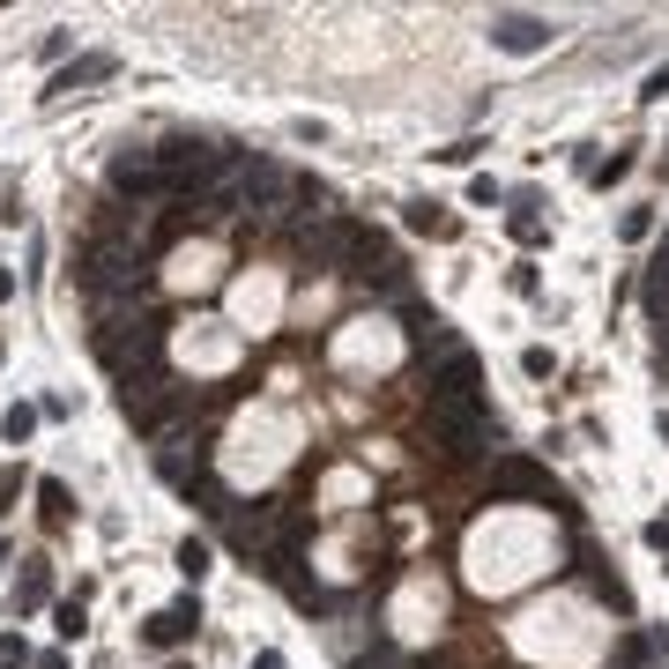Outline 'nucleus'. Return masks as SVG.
<instances>
[{"label": "nucleus", "mask_w": 669, "mask_h": 669, "mask_svg": "<svg viewBox=\"0 0 669 669\" xmlns=\"http://www.w3.org/2000/svg\"><path fill=\"white\" fill-rule=\"evenodd\" d=\"M45 602H52V566L45 558H30L23 580H16V610H45Z\"/></svg>", "instance_id": "11"}, {"label": "nucleus", "mask_w": 669, "mask_h": 669, "mask_svg": "<svg viewBox=\"0 0 669 669\" xmlns=\"http://www.w3.org/2000/svg\"><path fill=\"white\" fill-rule=\"evenodd\" d=\"M514 239H520V246H536V239H544V216H536V201H520V209H514Z\"/></svg>", "instance_id": "17"}, {"label": "nucleus", "mask_w": 669, "mask_h": 669, "mask_svg": "<svg viewBox=\"0 0 669 669\" xmlns=\"http://www.w3.org/2000/svg\"><path fill=\"white\" fill-rule=\"evenodd\" d=\"M283 186H291V179L275 172L268 156H253V164H239V194H246L253 209H275V201H283Z\"/></svg>", "instance_id": "9"}, {"label": "nucleus", "mask_w": 669, "mask_h": 669, "mask_svg": "<svg viewBox=\"0 0 669 669\" xmlns=\"http://www.w3.org/2000/svg\"><path fill=\"white\" fill-rule=\"evenodd\" d=\"M520 372H528V379H550V372H558V357H550L544 343H528V349H520Z\"/></svg>", "instance_id": "18"}, {"label": "nucleus", "mask_w": 669, "mask_h": 669, "mask_svg": "<svg viewBox=\"0 0 669 669\" xmlns=\"http://www.w3.org/2000/svg\"><path fill=\"white\" fill-rule=\"evenodd\" d=\"M491 491H514V498H536V506H558V484H550L528 454H506L498 462V476H491Z\"/></svg>", "instance_id": "6"}, {"label": "nucleus", "mask_w": 669, "mask_h": 669, "mask_svg": "<svg viewBox=\"0 0 669 669\" xmlns=\"http://www.w3.org/2000/svg\"><path fill=\"white\" fill-rule=\"evenodd\" d=\"M424 402L432 409H484V365H476L469 349H446V365L432 372Z\"/></svg>", "instance_id": "4"}, {"label": "nucleus", "mask_w": 669, "mask_h": 669, "mask_svg": "<svg viewBox=\"0 0 669 669\" xmlns=\"http://www.w3.org/2000/svg\"><path fill=\"white\" fill-rule=\"evenodd\" d=\"M640 98H647V104H662V98H669V68H655V74H647V90H640Z\"/></svg>", "instance_id": "26"}, {"label": "nucleus", "mask_w": 669, "mask_h": 669, "mask_svg": "<svg viewBox=\"0 0 669 669\" xmlns=\"http://www.w3.org/2000/svg\"><path fill=\"white\" fill-rule=\"evenodd\" d=\"M112 68H120L112 52H90V60H74V68H60V74H52V90H45V98H74V90H90V82H104Z\"/></svg>", "instance_id": "10"}, {"label": "nucleus", "mask_w": 669, "mask_h": 669, "mask_svg": "<svg viewBox=\"0 0 669 669\" xmlns=\"http://www.w3.org/2000/svg\"><path fill=\"white\" fill-rule=\"evenodd\" d=\"M38 514H45V528H60V520L74 514V491L60 484V476H45V484H38Z\"/></svg>", "instance_id": "13"}, {"label": "nucleus", "mask_w": 669, "mask_h": 669, "mask_svg": "<svg viewBox=\"0 0 669 669\" xmlns=\"http://www.w3.org/2000/svg\"><path fill=\"white\" fill-rule=\"evenodd\" d=\"M60 640H82V602H60Z\"/></svg>", "instance_id": "25"}, {"label": "nucleus", "mask_w": 669, "mask_h": 669, "mask_svg": "<svg viewBox=\"0 0 669 669\" xmlns=\"http://www.w3.org/2000/svg\"><path fill=\"white\" fill-rule=\"evenodd\" d=\"M409 231H432V239H454V216H439L432 201H409Z\"/></svg>", "instance_id": "16"}, {"label": "nucleus", "mask_w": 669, "mask_h": 669, "mask_svg": "<svg viewBox=\"0 0 669 669\" xmlns=\"http://www.w3.org/2000/svg\"><path fill=\"white\" fill-rule=\"evenodd\" d=\"M491 439H498L491 409H432V446H439L446 462H476Z\"/></svg>", "instance_id": "3"}, {"label": "nucleus", "mask_w": 669, "mask_h": 669, "mask_svg": "<svg viewBox=\"0 0 669 669\" xmlns=\"http://www.w3.org/2000/svg\"><path fill=\"white\" fill-rule=\"evenodd\" d=\"M74 283H82L90 297H112V291H142V283H149V268L134 261V246H112V239H98V246L82 253Z\"/></svg>", "instance_id": "2"}, {"label": "nucleus", "mask_w": 669, "mask_h": 669, "mask_svg": "<svg viewBox=\"0 0 669 669\" xmlns=\"http://www.w3.org/2000/svg\"><path fill=\"white\" fill-rule=\"evenodd\" d=\"M30 669H68V655H38V662H30Z\"/></svg>", "instance_id": "28"}, {"label": "nucleus", "mask_w": 669, "mask_h": 669, "mask_svg": "<svg viewBox=\"0 0 669 669\" xmlns=\"http://www.w3.org/2000/svg\"><path fill=\"white\" fill-rule=\"evenodd\" d=\"M223 172H231V149L209 142V134H179V142L156 149V179H164V194H209Z\"/></svg>", "instance_id": "1"}, {"label": "nucleus", "mask_w": 669, "mask_h": 669, "mask_svg": "<svg viewBox=\"0 0 669 669\" xmlns=\"http://www.w3.org/2000/svg\"><path fill=\"white\" fill-rule=\"evenodd\" d=\"M484 149H491V142H484V134H469V142H454V149H439V156H446V164H469V156H484Z\"/></svg>", "instance_id": "23"}, {"label": "nucleus", "mask_w": 669, "mask_h": 669, "mask_svg": "<svg viewBox=\"0 0 669 669\" xmlns=\"http://www.w3.org/2000/svg\"><path fill=\"white\" fill-rule=\"evenodd\" d=\"M112 186H120V194H164V179H156V149L126 142L120 156H112Z\"/></svg>", "instance_id": "7"}, {"label": "nucleus", "mask_w": 669, "mask_h": 669, "mask_svg": "<svg viewBox=\"0 0 669 669\" xmlns=\"http://www.w3.org/2000/svg\"><path fill=\"white\" fill-rule=\"evenodd\" d=\"M30 662V647H23V632H0V669H23Z\"/></svg>", "instance_id": "21"}, {"label": "nucleus", "mask_w": 669, "mask_h": 669, "mask_svg": "<svg viewBox=\"0 0 669 669\" xmlns=\"http://www.w3.org/2000/svg\"><path fill=\"white\" fill-rule=\"evenodd\" d=\"M179 572H186V580H201V572H209V544H194V536H186V544H179Z\"/></svg>", "instance_id": "19"}, {"label": "nucleus", "mask_w": 669, "mask_h": 669, "mask_svg": "<svg viewBox=\"0 0 669 669\" xmlns=\"http://www.w3.org/2000/svg\"><path fill=\"white\" fill-rule=\"evenodd\" d=\"M194 625H201L194 602H172V610H156L142 632H149V647H186V640H194Z\"/></svg>", "instance_id": "8"}, {"label": "nucleus", "mask_w": 669, "mask_h": 669, "mask_svg": "<svg viewBox=\"0 0 669 669\" xmlns=\"http://www.w3.org/2000/svg\"><path fill=\"white\" fill-rule=\"evenodd\" d=\"M409 349H446V321L432 305H409Z\"/></svg>", "instance_id": "12"}, {"label": "nucleus", "mask_w": 669, "mask_h": 669, "mask_svg": "<svg viewBox=\"0 0 669 669\" xmlns=\"http://www.w3.org/2000/svg\"><path fill=\"white\" fill-rule=\"evenodd\" d=\"M647 305H655V313H669V239L655 246V268H647Z\"/></svg>", "instance_id": "14"}, {"label": "nucleus", "mask_w": 669, "mask_h": 669, "mask_svg": "<svg viewBox=\"0 0 669 669\" xmlns=\"http://www.w3.org/2000/svg\"><path fill=\"white\" fill-rule=\"evenodd\" d=\"M349 669H402V655H395V647H372V655H357Z\"/></svg>", "instance_id": "24"}, {"label": "nucleus", "mask_w": 669, "mask_h": 669, "mask_svg": "<svg viewBox=\"0 0 669 669\" xmlns=\"http://www.w3.org/2000/svg\"><path fill=\"white\" fill-rule=\"evenodd\" d=\"M558 30H550V16H520V8H506V16H491V45L498 52H544Z\"/></svg>", "instance_id": "5"}, {"label": "nucleus", "mask_w": 669, "mask_h": 669, "mask_svg": "<svg viewBox=\"0 0 669 669\" xmlns=\"http://www.w3.org/2000/svg\"><path fill=\"white\" fill-rule=\"evenodd\" d=\"M16 498H23V469H0V514H16Z\"/></svg>", "instance_id": "22"}, {"label": "nucleus", "mask_w": 669, "mask_h": 669, "mask_svg": "<svg viewBox=\"0 0 669 669\" xmlns=\"http://www.w3.org/2000/svg\"><path fill=\"white\" fill-rule=\"evenodd\" d=\"M253 669H283V655H275V647H261V655H253Z\"/></svg>", "instance_id": "27"}, {"label": "nucleus", "mask_w": 669, "mask_h": 669, "mask_svg": "<svg viewBox=\"0 0 669 669\" xmlns=\"http://www.w3.org/2000/svg\"><path fill=\"white\" fill-rule=\"evenodd\" d=\"M625 172H632V149H618V156H610V164H595V172H588V179H595V186H618V179H625Z\"/></svg>", "instance_id": "20"}, {"label": "nucleus", "mask_w": 669, "mask_h": 669, "mask_svg": "<svg viewBox=\"0 0 669 669\" xmlns=\"http://www.w3.org/2000/svg\"><path fill=\"white\" fill-rule=\"evenodd\" d=\"M38 417H45V409H30V402H16V409L0 417V439H8V446H23L30 432H38Z\"/></svg>", "instance_id": "15"}, {"label": "nucleus", "mask_w": 669, "mask_h": 669, "mask_svg": "<svg viewBox=\"0 0 669 669\" xmlns=\"http://www.w3.org/2000/svg\"><path fill=\"white\" fill-rule=\"evenodd\" d=\"M8 297H16V275H8V268H0V305H8Z\"/></svg>", "instance_id": "29"}]
</instances>
